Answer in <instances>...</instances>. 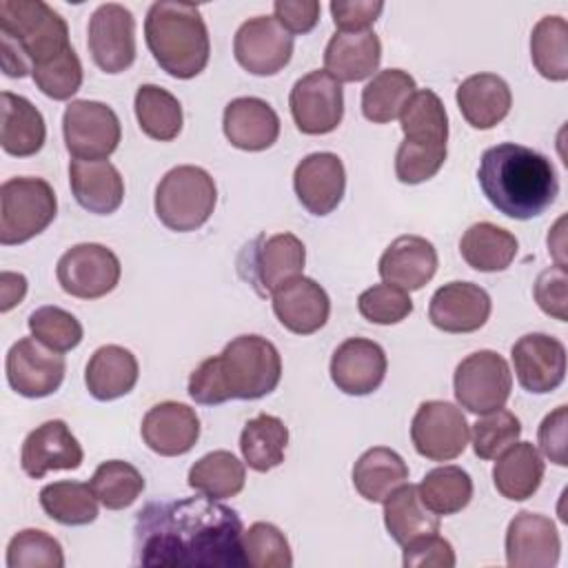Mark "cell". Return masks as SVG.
<instances>
[{
  "label": "cell",
  "mask_w": 568,
  "mask_h": 568,
  "mask_svg": "<svg viewBox=\"0 0 568 568\" xmlns=\"http://www.w3.org/2000/svg\"><path fill=\"white\" fill-rule=\"evenodd\" d=\"M384 11V2L355 0V2H331V16L339 31H368Z\"/></svg>",
  "instance_id": "6f0895ef"
},
{
  "label": "cell",
  "mask_w": 568,
  "mask_h": 568,
  "mask_svg": "<svg viewBox=\"0 0 568 568\" xmlns=\"http://www.w3.org/2000/svg\"><path fill=\"white\" fill-rule=\"evenodd\" d=\"M40 506L62 526H87L98 517V497L91 486L71 479L47 484L40 490Z\"/></svg>",
  "instance_id": "60d3db41"
},
{
  "label": "cell",
  "mask_w": 568,
  "mask_h": 568,
  "mask_svg": "<svg viewBox=\"0 0 568 568\" xmlns=\"http://www.w3.org/2000/svg\"><path fill=\"white\" fill-rule=\"evenodd\" d=\"M521 435V422L515 413L497 408L484 413L473 424V450L479 459H497L508 446H513Z\"/></svg>",
  "instance_id": "681fc988"
},
{
  "label": "cell",
  "mask_w": 568,
  "mask_h": 568,
  "mask_svg": "<svg viewBox=\"0 0 568 568\" xmlns=\"http://www.w3.org/2000/svg\"><path fill=\"white\" fill-rule=\"evenodd\" d=\"M27 326L31 331V337H36L38 342H42L44 346L58 353L73 351L84 337V328L80 320L60 306L36 308L29 315Z\"/></svg>",
  "instance_id": "7dc6e473"
},
{
  "label": "cell",
  "mask_w": 568,
  "mask_h": 568,
  "mask_svg": "<svg viewBox=\"0 0 568 568\" xmlns=\"http://www.w3.org/2000/svg\"><path fill=\"white\" fill-rule=\"evenodd\" d=\"M62 135L75 160H106L122 140V126L109 104L73 100L62 115Z\"/></svg>",
  "instance_id": "30bf717a"
},
{
  "label": "cell",
  "mask_w": 568,
  "mask_h": 568,
  "mask_svg": "<svg viewBox=\"0 0 568 568\" xmlns=\"http://www.w3.org/2000/svg\"><path fill=\"white\" fill-rule=\"evenodd\" d=\"M69 184L75 202L95 215H111L124 200V180L109 160H71Z\"/></svg>",
  "instance_id": "4316f807"
},
{
  "label": "cell",
  "mask_w": 568,
  "mask_h": 568,
  "mask_svg": "<svg viewBox=\"0 0 568 568\" xmlns=\"http://www.w3.org/2000/svg\"><path fill=\"white\" fill-rule=\"evenodd\" d=\"M242 519L220 499L146 504L133 526L135 564L160 568H242Z\"/></svg>",
  "instance_id": "6da1fadb"
},
{
  "label": "cell",
  "mask_w": 568,
  "mask_h": 568,
  "mask_svg": "<svg viewBox=\"0 0 568 568\" xmlns=\"http://www.w3.org/2000/svg\"><path fill=\"white\" fill-rule=\"evenodd\" d=\"M71 47L64 18L42 0L0 2V64L4 75L24 78Z\"/></svg>",
  "instance_id": "277c9868"
},
{
  "label": "cell",
  "mask_w": 568,
  "mask_h": 568,
  "mask_svg": "<svg viewBox=\"0 0 568 568\" xmlns=\"http://www.w3.org/2000/svg\"><path fill=\"white\" fill-rule=\"evenodd\" d=\"M404 140L430 146H446L448 115L442 98L430 89H419L410 95L399 113Z\"/></svg>",
  "instance_id": "f35d334b"
},
{
  "label": "cell",
  "mask_w": 568,
  "mask_h": 568,
  "mask_svg": "<svg viewBox=\"0 0 568 568\" xmlns=\"http://www.w3.org/2000/svg\"><path fill=\"white\" fill-rule=\"evenodd\" d=\"M82 459L84 450L62 419L36 426L22 442L20 466L33 479L44 477L49 470H75Z\"/></svg>",
  "instance_id": "ffe728a7"
},
{
  "label": "cell",
  "mask_w": 568,
  "mask_h": 568,
  "mask_svg": "<svg viewBox=\"0 0 568 568\" xmlns=\"http://www.w3.org/2000/svg\"><path fill=\"white\" fill-rule=\"evenodd\" d=\"M27 295V277L22 273H0V311L7 313Z\"/></svg>",
  "instance_id": "680465c9"
},
{
  "label": "cell",
  "mask_w": 568,
  "mask_h": 568,
  "mask_svg": "<svg viewBox=\"0 0 568 568\" xmlns=\"http://www.w3.org/2000/svg\"><path fill=\"white\" fill-rule=\"evenodd\" d=\"M453 390L457 404L468 413L484 415L504 408L513 390L510 366L497 351H475L457 364Z\"/></svg>",
  "instance_id": "9c48e42d"
},
{
  "label": "cell",
  "mask_w": 568,
  "mask_h": 568,
  "mask_svg": "<svg viewBox=\"0 0 568 568\" xmlns=\"http://www.w3.org/2000/svg\"><path fill=\"white\" fill-rule=\"evenodd\" d=\"M189 486L211 499H229L242 493L246 481L244 464L229 450H213L189 468Z\"/></svg>",
  "instance_id": "ab89813d"
},
{
  "label": "cell",
  "mask_w": 568,
  "mask_h": 568,
  "mask_svg": "<svg viewBox=\"0 0 568 568\" xmlns=\"http://www.w3.org/2000/svg\"><path fill=\"white\" fill-rule=\"evenodd\" d=\"M271 297L277 322L295 335L317 333L328 322L331 300L326 291L311 277L297 275L273 291Z\"/></svg>",
  "instance_id": "603a6c76"
},
{
  "label": "cell",
  "mask_w": 568,
  "mask_h": 568,
  "mask_svg": "<svg viewBox=\"0 0 568 568\" xmlns=\"http://www.w3.org/2000/svg\"><path fill=\"white\" fill-rule=\"evenodd\" d=\"M98 501L109 510L129 508L144 490L142 473L122 459L102 462L89 481Z\"/></svg>",
  "instance_id": "ee69618b"
},
{
  "label": "cell",
  "mask_w": 568,
  "mask_h": 568,
  "mask_svg": "<svg viewBox=\"0 0 568 568\" xmlns=\"http://www.w3.org/2000/svg\"><path fill=\"white\" fill-rule=\"evenodd\" d=\"M535 69L552 82L568 78V22L561 16H544L530 33Z\"/></svg>",
  "instance_id": "7bdbcfd3"
},
{
  "label": "cell",
  "mask_w": 568,
  "mask_h": 568,
  "mask_svg": "<svg viewBox=\"0 0 568 568\" xmlns=\"http://www.w3.org/2000/svg\"><path fill=\"white\" fill-rule=\"evenodd\" d=\"M510 359L524 390L544 395L561 386L566 377V346L546 333H526L513 348Z\"/></svg>",
  "instance_id": "e0dca14e"
},
{
  "label": "cell",
  "mask_w": 568,
  "mask_h": 568,
  "mask_svg": "<svg viewBox=\"0 0 568 568\" xmlns=\"http://www.w3.org/2000/svg\"><path fill=\"white\" fill-rule=\"evenodd\" d=\"M477 182L486 200L513 220L539 217L559 195V178L552 162L539 151L515 142H501L481 153Z\"/></svg>",
  "instance_id": "7a4b0ae2"
},
{
  "label": "cell",
  "mask_w": 568,
  "mask_h": 568,
  "mask_svg": "<svg viewBox=\"0 0 568 568\" xmlns=\"http://www.w3.org/2000/svg\"><path fill=\"white\" fill-rule=\"evenodd\" d=\"M384 526L388 535L404 546L422 535L439 532V515L424 506L417 486L402 484L384 499Z\"/></svg>",
  "instance_id": "e575fe53"
},
{
  "label": "cell",
  "mask_w": 568,
  "mask_h": 568,
  "mask_svg": "<svg viewBox=\"0 0 568 568\" xmlns=\"http://www.w3.org/2000/svg\"><path fill=\"white\" fill-rule=\"evenodd\" d=\"M135 118L144 135L158 142H171L182 131V104L180 100L158 84H142L133 100Z\"/></svg>",
  "instance_id": "74e56055"
},
{
  "label": "cell",
  "mask_w": 568,
  "mask_h": 568,
  "mask_svg": "<svg viewBox=\"0 0 568 568\" xmlns=\"http://www.w3.org/2000/svg\"><path fill=\"white\" fill-rule=\"evenodd\" d=\"M293 189L308 213L320 217L333 213L346 189V171L339 155L317 151L302 158L293 173Z\"/></svg>",
  "instance_id": "d6986e66"
},
{
  "label": "cell",
  "mask_w": 568,
  "mask_h": 568,
  "mask_svg": "<svg viewBox=\"0 0 568 568\" xmlns=\"http://www.w3.org/2000/svg\"><path fill=\"white\" fill-rule=\"evenodd\" d=\"M357 311L371 324L390 326V324H399L402 320H406L413 313V300H410L408 291H404L395 284L382 282V284L366 288L364 293H359Z\"/></svg>",
  "instance_id": "f907efd6"
},
{
  "label": "cell",
  "mask_w": 568,
  "mask_h": 568,
  "mask_svg": "<svg viewBox=\"0 0 568 568\" xmlns=\"http://www.w3.org/2000/svg\"><path fill=\"white\" fill-rule=\"evenodd\" d=\"M402 548H404L402 564L406 568H453L457 561L450 541L439 537L437 532L422 535L404 544Z\"/></svg>",
  "instance_id": "db71d44e"
},
{
  "label": "cell",
  "mask_w": 568,
  "mask_h": 568,
  "mask_svg": "<svg viewBox=\"0 0 568 568\" xmlns=\"http://www.w3.org/2000/svg\"><path fill=\"white\" fill-rule=\"evenodd\" d=\"M36 87L51 100H69L82 87V62L73 47L62 51L60 55L38 64L31 71Z\"/></svg>",
  "instance_id": "c3c4849f"
},
{
  "label": "cell",
  "mask_w": 568,
  "mask_h": 568,
  "mask_svg": "<svg viewBox=\"0 0 568 568\" xmlns=\"http://www.w3.org/2000/svg\"><path fill=\"white\" fill-rule=\"evenodd\" d=\"M9 386L22 397L53 395L67 373L62 353L51 351L36 337H20L7 353L4 362Z\"/></svg>",
  "instance_id": "2e32d148"
},
{
  "label": "cell",
  "mask_w": 568,
  "mask_h": 568,
  "mask_svg": "<svg viewBox=\"0 0 568 568\" xmlns=\"http://www.w3.org/2000/svg\"><path fill=\"white\" fill-rule=\"evenodd\" d=\"M89 53L104 73H122L135 60V18L118 2L100 4L87 27Z\"/></svg>",
  "instance_id": "5bb4252c"
},
{
  "label": "cell",
  "mask_w": 568,
  "mask_h": 568,
  "mask_svg": "<svg viewBox=\"0 0 568 568\" xmlns=\"http://www.w3.org/2000/svg\"><path fill=\"white\" fill-rule=\"evenodd\" d=\"M566 424H568V406L561 404L552 413L544 417L537 430V442L541 453L557 466H566Z\"/></svg>",
  "instance_id": "11a10c76"
},
{
  "label": "cell",
  "mask_w": 568,
  "mask_h": 568,
  "mask_svg": "<svg viewBox=\"0 0 568 568\" xmlns=\"http://www.w3.org/2000/svg\"><path fill=\"white\" fill-rule=\"evenodd\" d=\"M122 275L118 255L104 244L82 242L67 248L58 264L55 277L62 291L78 300H98L111 293Z\"/></svg>",
  "instance_id": "8fae6325"
},
{
  "label": "cell",
  "mask_w": 568,
  "mask_h": 568,
  "mask_svg": "<svg viewBox=\"0 0 568 568\" xmlns=\"http://www.w3.org/2000/svg\"><path fill=\"white\" fill-rule=\"evenodd\" d=\"M408 481V466L399 453L386 446H375L364 450L353 466L355 490L373 504H384V499Z\"/></svg>",
  "instance_id": "d6a6232c"
},
{
  "label": "cell",
  "mask_w": 568,
  "mask_h": 568,
  "mask_svg": "<svg viewBox=\"0 0 568 568\" xmlns=\"http://www.w3.org/2000/svg\"><path fill=\"white\" fill-rule=\"evenodd\" d=\"M217 186L209 171L193 164H182L164 173L155 186V215L178 233L200 229L213 213Z\"/></svg>",
  "instance_id": "8992f818"
},
{
  "label": "cell",
  "mask_w": 568,
  "mask_h": 568,
  "mask_svg": "<svg viewBox=\"0 0 568 568\" xmlns=\"http://www.w3.org/2000/svg\"><path fill=\"white\" fill-rule=\"evenodd\" d=\"M388 359L384 348L366 337L344 339L331 357V379L346 395H368L386 377Z\"/></svg>",
  "instance_id": "44dd1931"
},
{
  "label": "cell",
  "mask_w": 568,
  "mask_h": 568,
  "mask_svg": "<svg viewBox=\"0 0 568 568\" xmlns=\"http://www.w3.org/2000/svg\"><path fill=\"white\" fill-rule=\"evenodd\" d=\"M140 366L135 355L120 344L100 346L87 364L84 384L98 402H111L133 390L138 384Z\"/></svg>",
  "instance_id": "f546056e"
},
{
  "label": "cell",
  "mask_w": 568,
  "mask_h": 568,
  "mask_svg": "<svg viewBox=\"0 0 568 568\" xmlns=\"http://www.w3.org/2000/svg\"><path fill=\"white\" fill-rule=\"evenodd\" d=\"M417 91L415 78L404 69H384L375 73L362 89V113L375 124L399 118L402 109Z\"/></svg>",
  "instance_id": "8d00e7d4"
},
{
  "label": "cell",
  "mask_w": 568,
  "mask_h": 568,
  "mask_svg": "<svg viewBox=\"0 0 568 568\" xmlns=\"http://www.w3.org/2000/svg\"><path fill=\"white\" fill-rule=\"evenodd\" d=\"M295 126L306 135H326L335 131L344 118V89L324 69L300 78L288 95Z\"/></svg>",
  "instance_id": "4fadbf2b"
},
{
  "label": "cell",
  "mask_w": 568,
  "mask_h": 568,
  "mask_svg": "<svg viewBox=\"0 0 568 568\" xmlns=\"http://www.w3.org/2000/svg\"><path fill=\"white\" fill-rule=\"evenodd\" d=\"M517 248V237L493 222H477L468 226L459 240L462 257L470 268L481 273L506 271L513 264Z\"/></svg>",
  "instance_id": "836d02e7"
},
{
  "label": "cell",
  "mask_w": 568,
  "mask_h": 568,
  "mask_svg": "<svg viewBox=\"0 0 568 568\" xmlns=\"http://www.w3.org/2000/svg\"><path fill=\"white\" fill-rule=\"evenodd\" d=\"M273 18L293 36L308 33L320 22L317 0H275Z\"/></svg>",
  "instance_id": "9f6ffc18"
},
{
  "label": "cell",
  "mask_w": 568,
  "mask_h": 568,
  "mask_svg": "<svg viewBox=\"0 0 568 568\" xmlns=\"http://www.w3.org/2000/svg\"><path fill=\"white\" fill-rule=\"evenodd\" d=\"M419 499L435 515H455L473 499V479L459 466H439L424 475L417 486Z\"/></svg>",
  "instance_id": "b9f144b4"
},
{
  "label": "cell",
  "mask_w": 568,
  "mask_h": 568,
  "mask_svg": "<svg viewBox=\"0 0 568 568\" xmlns=\"http://www.w3.org/2000/svg\"><path fill=\"white\" fill-rule=\"evenodd\" d=\"M382 60V42L373 29L337 31L324 49V71L337 82L371 78Z\"/></svg>",
  "instance_id": "83f0119b"
},
{
  "label": "cell",
  "mask_w": 568,
  "mask_h": 568,
  "mask_svg": "<svg viewBox=\"0 0 568 568\" xmlns=\"http://www.w3.org/2000/svg\"><path fill=\"white\" fill-rule=\"evenodd\" d=\"M535 302L537 306L559 320L566 322L568 320V275H566V266H550L546 271H541L535 280V288H532Z\"/></svg>",
  "instance_id": "f5cc1de1"
},
{
  "label": "cell",
  "mask_w": 568,
  "mask_h": 568,
  "mask_svg": "<svg viewBox=\"0 0 568 568\" xmlns=\"http://www.w3.org/2000/svg\"><path fill=\"white\" fill-rule=\"evenodd\" d=\"M437 251L422 235L395 237L379 257V277L404 291H419L437 273Z\"/></svg>",
  "instance_id": "d4e9b609"
},
{
  "label": "cell",
  "mask_w": 568,
  "mask_h": 568,
  "mask_svg": "<svg viewBox=\"0 0 568 568\" xmlns=\"http://www.w3.org/2000/svg\"><path fill=\"white\" fill-rule=\"evenodd\" d=\"M446 162V146H430L404 140L395 153V175L404 184L430 180Z\"/></svg>",
  "instance_id": "816d5d0a"
},
{
  "label": "cell",
  "mask_w": 568,
  "mask_h": 568,
  "mask_svg": "<svg viewBox=\"0 0 568 568\" xmlns=\"http://www.w3.org/2000/svg\"><path fill=\"white\" fill-rule=\"evenodd\" d=\"M233 55L253 75H275L293 58V36L273 16H255L235 31Z\"/></svg>",
  "instance_id": "9a60e30c"
},
{
  "label": "cell",
  "mask_w": 568,
  "mask_h": 568,
  "mask_svg": "<svg viewBox=\"0 0 568 568\" xmlns=\"http://www.w3.org/2000/svg\"><path fill=\"white\" fill-rule=\"evenodd\" d=\"M244 564L251 568H291L293 552L286 535L268 521H255L242 532Z\"/></svg>",
  "instance_id": "f6af8a7d"
},
{
  "label": "cell",
  "mask_w": 568,
  "mask_h": 568,
  "mask_svg": "<svg viewBox=\"0 0 568 568\" xmlns=\"http://www.w3.org/2000/svg\"><path fill=\"white\" fill-rule=\"evenodd\" d=\"M464 120L479 131L497 126L510 111L513 93L497 73H475L462 80L455 93Z\"/></svg>",
  "instance_id": "f1b7e54d"
},
{
  "label": "cell",
  "mask_w": 568,
  "mask_h": 568,
  "mask_svg": "<svg viewBox=\"0 0 568 568\" xmlns=\"http://www.w3.org/2000/svg\"><path fill=\"white\" fill-rule=\"evenodd\" d=\"M490 308V295L479 284L455 280L433 293L428 320L444 333H473L488 322Z\"/></svg>",
  "instance_id": "7402d4cb"
},
{
  "label": "cell",
  "mask_w": 568,
  "mask_h": 568,
  "mask_svg": "<svg viewBox=\"0 0 568 568\" xmlns=\"http://www.w3.org/2000/svg\"><path fill=\"white\" fill-rule=\"evenodd\" d=\"M410 439L422 457L450 462L466 450L470 426L459 406L444 399H428L413 415Z\"/></svg>",
  "instance_id": "7c38bea8"
},
{
  "label": "cell",
  "mask_w": 568,
  "mask_h": 568,
  "mask_svg": "<svg viewBox=\"0 0 568 568\" xmlns=\"http://www.w3.org/2000/svg\"><path fill=\"white\" fill-rule=\"evenodd\" d=\"M306 264L304 242L293 233L257 235L237 257L240 275L257 295H273L284 282L302 275Z\"/></svg>",
  "instance_id": "ba28073f"
},
{
  "label": "cell",
  "mask_w": 568,
  "mask_h": 568,
  "mask_svg": "<svg viewBox=\"0 0 568 568\" xmlns=\"http://www.w3.org/2000/svg\"><path fill=\"white\" fill-rule=\"evenodd\" d=\"M288 444L286 424L268 413H260L248 419L240 435V450L248 468L266 473L284 462Z\"/></svg>",
  "instance_id": "d590c367"
},
{
  "label": "cell",
  "mask_w": 568,
  "mask_h": 568,
  "mask_svg": "<svg viewBox=\"0 0 568 568\" xmlns=\"http://www.w3.org/2000/svg\"><path fill=\"white\" fill-rule=\"evenodd\" d=\"M144 40L160 69L178 80H191L209 64V29L191 2H153L144 18Z\"/></svg>",
  "instance_id": "5b68a950"
},
{
  "label": "cell",
  "mask_w": 568,
  "mask_h": 568,
  "mask_svg": "<svg viewBox=\"0 0 568 568\" xmlns=\"http://www.w3.org/2000/svg\"><path fill=\"white\" fill-rule=\"evenodd\" d=\"M140 433L153 453L178 457L195 446L200 437V417L182 402H160L146 410Z\"/></svg>",
  "instance_id": "cb8c5ba5"
},
{
  "label": "cell",
  "mask_w": 568,
  "mask_h": 568,
  "mask_svg": "<svg viewBox=\"0 0 568 568\" xmlns=\"http://www.w3.org/2000/svg\"><path fill=\"white\" fill-rule=\"evenodd\" d=\"M561 539L550 517L521 510L506 528V564L510 568H552L559 561Z\"/></svg>",
  "instance_id": "ac0fdd59"
},
{
  "label": "cell",
  "mask_w": 568,
  "mask_h": 568,
  "mask_svg": "<svg viewBox=\"0 0 568 568\" xmlns=\"http://www.w3.org/2000/svg\"><path fill=\"white\" fill-rule=\"evenodd\" d=\"M222 129L235 149L264 151L280 138V118L262 98H235L224 106Z\"/></svg>",
  "instance_id": "484cf974"
},
{
  "label": "cell",
  "mask_w": 568,
  "mask_h": 568,
  "mask_svg": "<svg viewBox=\"0 0 568 568\" xmlns=\"http://www.w3.org/2000/svg\"><path fill=\"white\" fill-rule=\"evenodd\" d=\"M7 566L9 568H62L64 552L60 541L40 530L24 528L16 532L7 546Z\"/></svg>",
  "instance_id": "bcb514c9"
},
{
  "label": "cell",
  "mask_w": 568,
  "mask_h": 568,
  "mask_svg": "<svg viewBox=\"0 0 568 568\" xmlns=\"http://www.w3.org/2000/svg\"><path fill=\"white\" fill-rule=\"evenodd\" d=\"M544 459L530 442H515L495 462L493 484L510 501L532 497L544 479Z\"/></svg>",
  "instance_id": "1f68e13d"
},
{
  "label": "cell",
  "mask_w": 568,
  "mask_h": 568,
  "mask_svg": "<svg viewBox=\"0 0 568 568\" xmlns=\"http://www.w3.org/2000/svg\"><path fill=\"white\" fill-rule=\"evenodd\" d=\"M282 357L262 335H237L220 355L206 357L189 377V397L215 406L229 399H260L277 388Z\"/></svg>",
  "instance_id": "3957f363"
},
{
  "label": "cell",
  "mask_w": 568,
  "mask_h": 568,
  "mask_svg": "<svg viewBox=\"0 0 568 568\" xmlns=\"http://www.w3.org/2000/svg\"><path fill=\"white\" fill-rule=\"evenodd\" d=\"M58 213L51 184L42 178H9L0 186V244H24L40 235Z\"/></svg>",
  "instance_id": "52a82bcc"
},
{
  "label": "cell",
  "mask_w": 568,
  "mask_h": 568,
  "mask_svg": "<svg viewBox=\"0 0 568 568\" xmlns=\"http://www.w3.org/2000/svg\"><path fill=\"white\" fill-rule=\"evenodd\" d=\"M47 138V124L42 113L24 95L2 91V124L0 144L2 151L16 158L36 155Z\"/></svg>",
  "instance_id": "4dcf8cb0"
}]
</instances>
